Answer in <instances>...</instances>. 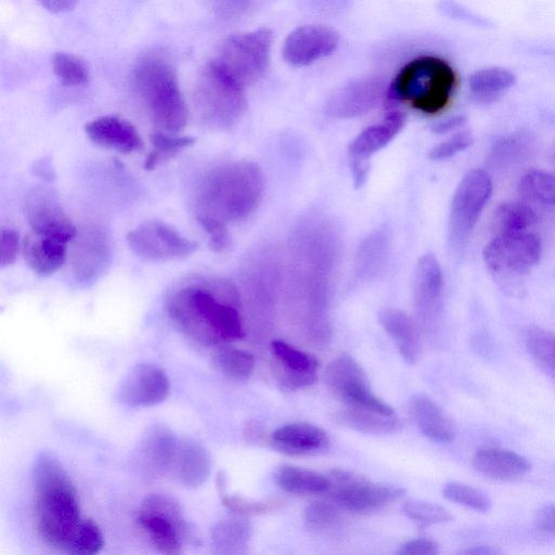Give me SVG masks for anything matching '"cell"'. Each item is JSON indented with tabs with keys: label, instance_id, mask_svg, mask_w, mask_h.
Returning a JSON list of instances; mask_svg holds the SVG:
<instances>
[{
	"label": "cell",
	"instance_id": "1",
	"mask_svg": "<svg viewBox=\"0 0 555 555\" xmlns=\"http://www.w3.org/2000/svg\"><path fill=\"white\" fill-rule=\"evenodd\" d=\"M235 286L222 279L194 281L173 291L166 308L173 324L204 346L241 339L244 326Z\"/></svg>",
	"mask_w": 555,
	"mask_h": 555
},
{
	"label": "cell",
	"instance_id": "2",
	"mask_svg": "<svg viewBox=\"0 0 555 555\" xmlns=\"http://www.w3.org/2000/svg\"><path fill=\"white\" fill-rule=\"evenodd\" d=\"M34 485L37 531L46 543L65 552L82 519L76 488L57 459L49 452L39 453L35 460Z\"/></svg>",
	"mask_w": 555,
	"mask_h": 555
},
{
	"label": "cell",
	"instance_id": "3",
	"mask_svg": "<svg viewBox=\"0 0 555 555\" xmlns=\"http://www.w3.org/2000/svg\"><path fill=\"white\" fill-rule=\"evenodd\" d=\"M262 190L261 173L248 162H235L208 171L196 191L197 215L224 223L246 218L257 206Z\"/></svg>",
	"mask_w": 555,
	"mask_h": 555
},
{
	"label": "cell",
	"instance_id": "4",
	"mask_svg": "<svg viewBox=\"0 0 555 555\" xmlns=\"http://www.w3.org/2000/svg\"><path fill=\"white\" fill-rule=\"evenodd\" d=\"M457 86V75L443 59L421 55L406 62L386 88L384 105L387 111L406 103L425 114L443 111Z\"/></svg>",
	"mask_w": 555,
	"mask_h": 555
},
{
	"label": "cell",
	"instance_id": "5",
	"mask_svg": "<svg viewBox=\"0 0 555 555\" xmlns=\"http://www.w3.org/2000/svg\"><path fill=\"white\" fill-rule=\"evenodd\" d=\"M133 83L158 130L176 133L185 127L188 106L168 54L154 50L142 56L133 72Z\"/></svg>",
	"mask_w": 555,
	"mask_h": 555
},
{
	"label": "cell",
	"instance_id": "6",
	"mask_svg": "<svg viewBox=\"0 0 555 555\" xmlns=\"http://www.w3.org/2000/svg\"><path fill=\"white\" fill-rule=\"evenodd\" d=\"M194 104L201 118L208 125L230 126L245 111V87L211 60L196 80Z\"/></svg>",
	"mask_w": 555,
	"mask_h": 555
},
{
	"label": "cell",
	"instance_id": "7",
	"mask_svg": "<svg viewBox=\"0 0 555 555\" xmlns=\"http://www.w3.org/2000/svg\"><path fill=\"white\" fill-rule=\"evenodd\" d=\"M272 39L268 28L233 34L222 42L214 61L241 85L250 86L269 67Z\"/></svg>",
	"mask_w": 555,
	"mask_h": 555
},
{
	"label": "cell",
	"instance_id": "8",
	"mask_svg": "<svg viewBox=\"0 0 555 555\" xmlns=\"http://www.w3.org/2000/svg\"><path fill=\"white\" fill-rule=\"evenodd\" d=\"M327 477L330 486L326 492L333 502L354 513L378 509L404 494V489L401 487L372 482L347 470L333 469Z\"/></svg>",
	"mask_w": 555,
	"mask_h": 555
},
{
	"label": "cell",
	"instance_id": "9",
	"mask_svg": "<svg viewBox=\"0 0 555 555\" xmlns=\"http://www.w3.org/2000/svg\"><path fill=\"white\" fill-rule=\"evenodd\" d=\"M130 250L146 261H172L193 255L198 245L182 235L173 227L150 221L138 225L127 234Z\"/></svg>",
	"mask_w": 555,
	"mask_h": 555
},
{
	"label": "cell",
	"instance_id": "10",
	"mask_svg": "<svg viewBox=\"0 0 555 555\" xmlns=\"http://www.w3.org/2000/svg\"><path fill=\"white\" fill-rule=\"evenodd\" d=\"M492 192L489 173L481 169L467 172L457 185L450 210V241L461 246L476 224Z\"/></svg>",
	"mask_w": 555,
	"mask_h": 555
},
{
	"label": "cell",
	"instance_id": "11",
	"mask_svg": "<svg viewBox=\"0 0 555 555\" xmlns=\"http://www.w3.org/2000/svg\"><path fill=\"white\" fill-rule=\"evenodd\" d=\"M483 260L496 272L524 273L541 256L539 236L529 232L498 234L483 248Z\"/></svg>",
	"mask_w": 555,
	"mask_h": 555
},
{
	"label": "cell",
	"instance_id": "12",
	"mask_svg": "<svg viewBox=\"0 0 555 555\" xmlns=\"http://www.w3.org/2000/svg\"><path fill=\"white\" fill-rule=\"evenodd\" d=\"M339 43V34L321 24L301 25L292 30L282 47L284 61L294 67L308 66L331 55Z\"/></svg>",
	"mask_w": 555,
	"mask_h": 555
},
{
	"label": "cell",
	"instance_id": "13",
	"mask_svg": "<svg viewBox=\"0 0 555 555\" xmlns=\"http://www.w3.org/2000/svg\"><path fill=\"white\" fill-rule=\"evenodd\" d=\"M170 389L169 377L163 369L141 363L125 376L117 390V399L127 406L149 408L165 401Z\"/></svg>",
	"mask_w": 555,
	"mask_h": 555
},
{
	"label": "cell",
	"instance_id": "14",
	"mask_svg": "<svg viewBox=\"0 0 555 555\" xmlns=\"http://www.w3.org/2000/svg\"><path fill=\"white\" fill-rule=\"evenodd\" d=\"M404 119L402 112L388 111L379 124L367 127L353 139L349 146V155L357 185H361L366 178V160L400 132Z\"/></svg>",
	"mask_w": 555,
	"mask_h": 555
},
{
	"label": "cell",
	"instance_id": "15",
	"mask_svg": "<svg viewBox=\"0 0 555 555\" xmlns=\"http://www.w3.org/2000/svg\"><path fill=\"white\" fill-rule=\"evenodd\" d=\"M74 238L65 233L31 230L22 242L24 259L34 273L51 275L64 264L67 246Z\"/></svg>",
	"mask_w": 555,
	"mask_h": 555
},
{
	"label": "cell",
	"instance_id": "16",
	"mask_svg": "<svg viewBox=\"0 0 555 555\" xmlns=\"http://www.w3.org/2000/svg\"><path fill=\"white\" fill-rule=\"evenodd\" d=\"M386 88L378 77L351 80L331 96L326 111L345 118L362 115L384 100Z\"/></svg>",
	"mask_w": 555,
	"mask_h": 555
},
{
	"label": "cell",
	"instance_id": "17",
	"mask_svg": "<svg viewBox=\"0 0 555 555\" xmlns=\"http://www.w3.org/2000/svg\"><path fill=\"white\" fill-rule=\"evenodd\" d=\"M178 444L179 439L169 427L162 424L150 426L139 446L140 460L147 474L170 473Z\"/></svg>",
	"mask_w": 555,
	"mask_h": 555
},
{
	"label": "cell",
	"instance_id": "18",
	"mask_svg": "<svg viewBox=\"0 0 555 555\" xmlns=\"http://www.w3.org/2000/svg\"><path fill=\"white\" fill-rule=\"evenodd\" d=\"M85 131L94 143L119 153L139 151L143 142L134 126L118 116H102L88 121Z\"/></svg>",
	"mask_w": 555,
	"mask_h": 555
},
{
	"label": "cell",
	"instance_id": "19",
	"mask_svg": "<svg viewBox=\"0 0 555 555\" xmlns=\"http://www.w3.org/2000/svg\"><path fill=\"white\" fill-rule=\"evenodd\" d=\"M408 410L418 429L430 440L440 443L454 440L456 429L453 421L428 395H413L409 400Z\"/></svg>",
	"mask_w": 555,
	"mask_h": 555
},
{
	"label": "cell",
	"instance_id": "20",
	"mask_svg": "<svg viewBox=\"0 0 555 555\" xmlns=\"http://www.w3.org/2000/svg\"><path fill=\"white\" fill-rule=\"evenodd\" d=\"M271 349L282 366L281 383L288 389H298L315 380L319 361L312 354L296 349L283 340H273Z\"/></svg>",
	"mask_w": 555,
	"mask_h": 555
},
{
	"label": "cell",
	"instance_id": "21",
	"mask_svg": "<svg viewBox=\"0 0 555 555\" xmlns=\"http://www.w3.org/2000/svg\"><path fill=\"white\" fill-rule=\"evenodd\" d=\"M211 460L207 450L192 439L179 440L170 474L184 487L197 488L210 475Z\"/></svg>",
	"mask_w": 555,
	"mask_h": 555
},
{
	"label": "cell",
	"instance_id": "22",
	"mask_svg": "<svg viewBox=\"0 0 555 555\" xmlns=\"http://www.w3.org/2000/svg\"><path fill=\"white\" fill-rule=\"evenodd\" d=\"M474 468L496 480H512L531 470V463L522 455L504 448L479 449L473 457Z\"/></svg>",
	"mask_w": 555,
	"mask_h": 555
},
{
	"label": "cell",
	"instance_id": "23",
	"mask_svg": "<svg viewBox=\"0 0 555 555\" xmlns=\"http://www.w3.org/2000/svg\"><path fill=\"white\" fill-rule=\"evenodd\" d=\"M272 446L289 455H301L320 451L328 443L324 429L308 423H292L275 429L271 436Z\"/></svg>",
	"mask_w": 555,
	"mask_h": 555
},
{
	"label": "cell",
	"instance_id": "24",
	"mask_svg": "<svg viewBox=\"0 0 555 555\" xmlns=\"http://www.w3.org/2000/svg\"><path fill=\"white\" fill-rule=\"evenodd\" d=\"M109 250L105 236L96 229L87 230L78 240L73 259L74 273L83 282L96 279L107 263Z\"/></svg>",
	"mask_w": 555,
	"mask_h": 555
},
{
	"label": "cell",
	"instance_id": "25",
	"mask_svg": "<svg viewBox=\"0 0 555 555\" xmlns=\"http://www.w3.org/2000/svg\"><path fill=\"white\" fill-rule=\"evenodd\" d=\"M379 322L401 357L410 364L415 363L420 354V335L410 317L396 309H385L379 313Z\"/></svg>",
	"mask_w": 555,
	"mask_h": 555
},
{
	"label": "cell",
	"instance_id": "26",
	"mask_svg": "<svg viewBox=\"0 0 555 555\" xmlns=\"http://www.w3.org/2000/svg\"><path fill=\"white\" fill-rule=\"evenodd\" d=\"M253 533L250 522L241 517H229L216 522L210 531L211 550L220 555L243 554Z\"/></svg>",
	"mask_w": 555,
	"mask_h": 555
},
{
	"label": "cell",
	"instance_id": "27",
	"mask_svg": "<svg viewBox=\"0 0 555 555\" xmlns=\"http://www.w3.org/2000/svg\"><path fill=\"white\" fill-rule=\"evenodd\" d=\"M516 82L515 74L504 67H486L474 72L468 79L472 96L489 104L499 100Z\"/></svg>",
	"mask_w": 555,
	"mask_h": 555
},
{
	"label": "cell",
	"instance_id": "28",
	"mask_svg": "<svg viewBox=\"0 0 555 555\" xmlns=\"http://www.w3.org/2000/svg\"><path fill=\"white\" fill-rule=\"evenodd\" d=\"M273 479L280 489L294 494L323 493L330 486L327 475L292 464L280 465Z\"/></svg>",
	"mask_w": 555,
	"mask_h": 555
},
{
	"label": "cell",
	"instance_id": "29",
	"mask_svg": "<svg viewBox=\"0 0 555 555\" xmlns=\"http://www.w3.org/2000/svg\"><path fill=\"white\" fill-rule=\"evenodd\" d=\"M137 521L162 554L176 555L182 552V540L171 521L165 517L140 509Z\"/></svg>",
	"mask_w": 555,
	"mask_h": 555
},
{
	"label": "cell",
	"instance_id": "30",
	"mask_svg": "<svg viewBox=\"0 0 555 555\" xmlns=\"http://www.w3.org/2000/svg\"><path fill=\"white\" fill-rule=\"evenodd\" d=\"M337 418L341 424L366 434H393L402 427L396 414L387 415L354 406L340 411Z\"/></svg>",
	"mask_w": 555,
	"mask_h": 555
},
{
	"label": "cell",
	"instance_id": "31",
	"mask_svg": "<svg viewBox=\"0 0 555 555\" xmlns=\"http://www.w3.org/2000/svg\"><path fill=\"white\" fill-rule=\"evenodd\" d=\"M141 509L160 515L171 521L177 528L182 542L198 543L195 529L185 518L180 502L173 496L166 493H151L142 501Z\"/></svg>",
	"mask_w": 555,
	"mask_h": 555
},
{
	"label": "cell",
	"instance_id": "32",
	"mask_svg": "<svg viewBox=\"0 0 555 555\" xmlns=\"http://www.w3.org/2000/svg\"><path fill=\"white\" fill-rule=\"evenodd\" d=\"M210 363L219 374L235 382L247 380L255 367V359L250 352L221 345L211 353Z\"/></svg>",
	"mask_w": 555,
	"mask_h": 555
},
{
	"label": "cell",
	"instance_id": "33",
	"mask_svg": "<svg viewBox=\"0 0 555 555\" xmlns=\"http://www.w3.org/2000/svg\"><path fill=\"white\" fill-rule=\"evenodd\" d=\"M534 210L520 202L503 203L493 216V225L499 234L525 232L537 222Z\"/></svg>",
	"mask_w": 555,
	"mask_h": 555
},
{
	"label": "cell",
	"instance_id": "34",
	"mask_svg": "<svg viewBox=\"0 0 555 555\" xmlns=\"http://www.w3.org/2000/svg\"><path fill=\"white\" fill-rule=\"evenodd\" d=\"M369 380L362 366L349 354H340L326 367L324 382L328 390L336 396L344 387Z\"/></svg>",
	"mask_w": 555,
	"mask_h": 555
},
{
	"label": "cell",
	"instance_id": "35",
	"mask_svg": "<svg viewBox=\"0 0 555 555\" xmlns=\"http://www.w3.org/2000/svg\"><path fill=\"white\" fill-rule=\"evenodd\" d=\"M522 336L532 359L555 378V334L540 327H528Z\"/></svg>",
	"mask_w": 555,
	"mask_h": 555
},
{
	"label": "cell",
	"instance_id": "36",
	"mask_svg": "<svg viewBox=\"0 0 555 555\" xmlns=\"http://www.w3.org/2000/svg\"><path fill=\"white\" fill-rule=\"evenodd\" d=\"M150 139L152 150L144 160V169L146 170L155 169L160 163L175 157L195 141L191 137L176 135L160 130L152 133Z\"/></svg>",
	"mask_w": 555,
	"mask_h": 555
},
{
	"label": "cell",
	"instance_id": "37",
	"mask_svg": "<svg viewBox=\"0 0 555 555\" xmlns=\"http://www.w3.org/2000/svg\"><path fill=\"white\" fill-rule=\"evenodd\" d=\"M416 291L422 302H435L442 289V274L439 262L433 255L420 259L416 271Z\"/></svg>",
	"mask_w": 555,
	"mask_h": 555
},
{
	"label": "cell",
	"instance_id": "38",
	"mask_svg": "<svg viewBox=\"0 0 555 555\" xmlns=\"http://www.w3.org/2000/svg\"><path fill=\"white\" fill-rule=\"evenodd\" d=\"M104 546L101 529L92 519H81L72 533L65 552L78 555L99 553Z\"/></svg>",
	"mask_w": 555,
	"mask_h": 555
},
{
	"label": "cell",
	"instance_id": "39",
	"mask_svg": "<svg viewBox=\"0 0 555 555\" xmlns=\"http://www.w3.org/2000/svg\"><path fill=\"white\" fill-rule=\"evenodd\" d=\"M52 68L66 86H83L90 79V70L86 62L72 53H55L52 57Z\"/></svg>",
	"mask_w": 555,
	"mask_h": 555
},
{
	"label": "cell",
	"instance_id": "40",
	"mask_svg": "<svg viewBox=\"0 0 555 555\" xmlns=\"http://www.w3.org/2000/svg\"><path fill=\"white\" fill-rule=\"evenodd\" d=\"M402 512L420 529L453 520V515L443 506L422 500L405 501L402 505Z\"/></svg>",
	"mask_w": 555,
	"mask_h": 555
},
{
	"label": "cell",
	"instance_id": "41",
	"mask_svg": "<svg viewBox=\"0 0 555 555\" xmlns=\"http://www.w3.org/2000/svg\"><path fill=\"white\" fill-rule=\"evenodd\" d=\"M520 192L527 197L546 205H555V175L543 170H530L519 182Z\"/></svg>",
	"mask_w": 555,
	"mask_h": 555
},
{
	"label": "cell",
	"instance_id": "42",
	"mask_svg": "<svg viewBox=\"0 0 555 555\" xmlns=\"http://www.w3.org/2000/svg\"><path fill=\"white\" fill-rule=\"evenodd\" d=\"M442 495L449 501L481 513L490 511L492 505L490 498L483 491L460 481L444 483Z\"/></svg>",
	"mask_w": 555,
	"mask_h": 555
},
{
	"label": "cell",
	"instance_id": "43",
	"mask_svg": "<svg viewBox=\"0 0 555 555\" xmlns=\"http://www.w3.org/2000/svg\"><path fill=\"white\" fill-rule=\"evenodd\" d=\"M337 507L339 506L327 502H311L304 511V520L306 526L317 532L333 530L341 520V516Z\"/></svg>",
	"mask_w": 555,
	"mask_h": 555
},
{
	"label": "cell",
	"instance_id": "44",
	"mask_svg": "<svg viewBox=\"0 0 555 555\" xmlns=\"http://www.w3.org/2000/svg\"><path fill=\"white\" fill-rule=\"evenodd\" d=\"M222 504L230 511L242 515H260L276 509L281 502L276 500H251L240 495H229L227 491L219 492Z\"/></svg>",
	"mask_w": 555,
	"mask_h": 555
},
{
	"label": "cell",
	"instance_id": "45",
	"mask_svg": "<svg viewBox=\"0 0 555 555\" xmlns=\"http://www.w3.org/2000/svg\"><path fill=\"white\" fill-rule=\"evenodd\" d=\"M197 221L209 237V246L215 253H222L229 246L231 237L225 223L204 215H197Z\"/></svg>",
	"mask_w": 555,
	"mask_h": 555
},
{
	"label": "cell",
	"instance_id": "46",
	"mask_svg": "<svg viewBox=\"0 0 555 555\" xmlns=\"http://www.w3.org/2000/svg\"><path fill=\"white\" fill-rule=\"evenodd\" d=\"M472 143L473 138L468 132H459L434 146L429 157L434 160L448 159L467 149Z\"/></svg>",
	"mask_w": 555,
	"mask_h": 555
},
{
	"label": "cell",
	"instance_id": "47",
	"mask_svg": "<svg viewBox=\"0 0 555 555\" xmlns=\"http://www.w3.org/2000/svg\"><path fill=\"white\" fill-rule=\"evenodd\" d=\"M439 8L444 15H448L451 18H455L477 27L492 26L491 21L488 18L474 13L454 1L443 0Z\"/></svg>",
	"mask_w": 555,
	"mask_h": 555
},
{
	"label": "cell",
	"instance_id": "48",
	"mask_svg": "<svg viewBox=\"0 0 555 555\" xmlns=\"http://www.w3.org/2000/svg\"><path fill=\"white\" fill-rule=\"evenodd\" d=\"M253 0H210L215 14L224 21L241 17L250 7Z\"/></svg>",
	"mask_w": 555,
	"mask_h": 555
},
{
	"label": "cell",
	"instance_id": "49",
	"mask_svg": "<svg viewBox=\"0 0 555 555\" xmlns=\"http://www.w3.org/2000/svg\"><path fill=\"white\" fill-rule=\"evenodd\" d=\"M20 247L18 233L13 229H3L1 232V267L10 266L16 260Z\"/></svg>",
	"mask_w": 555,
	"mask_h": 555
},
{
	"label": "cell",
	"instance_id": "50",
	"mask_svg": "<svg viewBox=\"0 0 555 555\" xmlns=\"http://www.w3.org/2000/svg\"><path fill=\"white\" fill-rule=\"evenodd\" d=\"M439 553L437 542L426 538L412 539L400 545L399 555H436Z\"/></svg>",
	"mask_w": 555,
	"mask_h": 555
},
{
	"label": "cell",
	"instance_id": "51",
	"mask_svg": "<svg viewBox=\"0 0 555 555\" xmlns=\"http://www.w3.org/2000/svg\"><path fill=\"white\" fill-rule=\"evenodd\" d=\"M350 0H299L300 4L314 13L333 15L344 11Z\"/></svg>",
	"mask_w": 555,
	"mask_h": 555
},
{
	"label": "cell",
	"instance_id": "52",
	"mask_svg": "<svg viewBox=\"0 0 555 555\" xmlns=\"http://www.w3.org/2000/svg\"><path fill=\"white\" fill-rule=\"evenodd\" d=\"M537 530L555 537V504H546L538 508L533 516Z\"/></svg>",
	"mask_w": 555,
	"mask_h": 555
},
{
	"label": "cell",
	"instance_id": "53",
	"mask_svg": "<svg viewBox=\"0 0 555 555\" xmlns=\"http://www.w3.org/2000/svg\"><path fill=\"white\" fill-rule=\"evenodd\" d=\"M243 436L246 441L251 443L269 442V435L266 427L257 421H249L246 423Z\"/></svg>",
	"mask_w": 555,
	"mask_h": 555
},
{
	"label": "cell",
	"instance_id": "54",
	"mask_svg": "<svg viewBox=\"0 0 555 555\" xmlns=\"http://www.w3.org/2000/svg\"><path fill=\"white\" fill-rule=\"evenodd\" d=\"M51 13H64L73 10L79 0H38Z\"/></svg>",
	"mask_w": 555,
	"mask_h": 555
},
{
	"label": "cell",
	"instance_id": "55",
	"mask_svg": "<svg viewBox=\"0 0 555 555\" xmlns=\"http://www.w3.org/2000/svg\"><path fill=\"white\" fill-rule=\"evenodd\" d=\"M465 122V118L463 116H452L444 120L437 122L433 130L436 133H447L459 127H461Z\"/></svg>",
	"mask_w": 555,
	"mask_h": 555
},
{
	"label": "cell",
	"instance_id": "56",
	"mask_svg": "<svg viewBox=\"0 0 555 555\" xmlns=\"http://www.w3.org/2000/svg\"><path fill=\"white\" fill-rule=\"evenodd\" d=\"M463 553L473 555H495L501 554L502 551L491 545H475L466 548Z\"/></svg>",
	"mask_w": 555,
	"mask_h": 555
}]
</instances>
